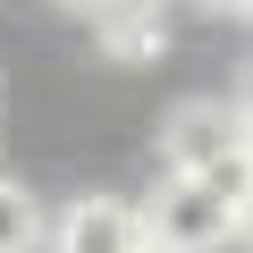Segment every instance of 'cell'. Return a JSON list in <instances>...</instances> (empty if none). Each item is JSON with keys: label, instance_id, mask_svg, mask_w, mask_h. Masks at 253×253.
<instances>
[{"label": "cell", "instance_id": "9", "mask_svg": "<svg viewBox=\"0 0 253 253\" xmlns=\"http://www.w3.org/2000/svg\"><path fill=\"white\" fill-rule=\"evenodd\" d=\"M144 253H161V245H144Z\"/></svg>", "mask_w": 253, "mask_h": 253}, {"label": "cell", "instance_id": "5", "mask_svg": "<svg viewBox=\"0 0 253 253\" xmlns=\"http://www.w3.org/2000/svg\"><path fill=\"white\" fill-rule=\"evenodd\" d=\"M34 236H42V194H26L9 177V186H0V253H26Z\"/></svg>", "mask_w": 253, "mask_h": 253}, {"label": "cell", "instance_id": "2", "mask_svg": "<svg viewBox=\"0 0 253 253\" xmlns=\"http://www.w3.org/2000/svg\"><path fill=\"white\" fill-rule=\"evenodd\" d=\"M144 211V245H161V253H219L228 236H245V211H228V203H211L194 177H169L152 203H135Z\"/></svg>", "mask_w": 253, "mask_h": 253}, {"label": "cell", "instance_id": "3", "mask_svg": "<svg viewBox=\"0 0 253 253\" xmlns=\"http://www.w3.org/2000/svg\"><path fill=\"white\" fill-rule=\"evenodd\" d=\"M51 253H144V211L118 203V194H84L59 211Z\"/></svg>", "mask_w": 253, "mask_h": 253}, {"label": "cell", "instance_id": "1", "mask_svg": "<svg viewBox=\"0 0 253 253\" xmlns=\"http://www.w3.org/2000/svg\"><path fill=\"white\" fill-rule=\"evenodd\" d=\"M219 161H245V101L203 93L161 118V169L169 177H211Z\"/></svg>", "mask_w": 253, "mask_h": 253}, {"label": "cell", "instance_id": "6", "mask_svg": "<svg viewBox=\"0 0 253 253\" xmlns=\"http://www.w3.org/2000/svg\"><path fill=\"white\" fill-rule=\"evenodd\" d=\"M59 9H84V17H101V9H118V0H59Z\"/></svg>", "mask_w": 253, "mask_h": 253}, {"label": "cell", "instance_id": "7", "mask_svg": "<svg viewBox=\"0 0 253 253\" xmlns=\"http://www.w3.org/2000/svg\"><path fill=\"white\" fill-rule=\"evenodd\" d=\"M203 9H211V17H245V0H203Z\"/></svg>", "mask_w": 253, "mask_h": 253}, {"label": "cell", "instance_id": "8", "mask_svg": "<svg viewBox=\"0 0 253 253\" xmlns=\"http://www.w3.org/2000/svg\"><path fill=\"white\" fill-rule=\"evenodd\" d=\"M0 186H9V161H0Z\"/></svg>", "mask_w": 253, "mask_h": 253}, {"label": "cell", "instance_id": "4", "mask_svg": "<svg viewBox=\"0 0 253 253\" xmlns=\"http://www.w3.org/2000/svg\"><path fill=\"white\" fill-rule=\"evenodd\" d=\"M93 26H101V59H126V68H144V59L169 51V9L161 0H118Z\"/></svg>", "mask_w": 253, "mask_h": 253}]
</instances>
